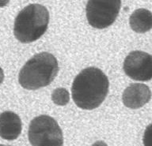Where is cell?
I'll return each instance as SVG.
<instances>
[{
    "mask_svg": "<svg viewBox=\"0 0 152 146\" xmlns=\"http://www.w3.org/2000/svg\"><path fill=\"white\" fill-rule=\"evenodd\" d=\"M58 71L59 65L56 57L48 52H41L26 62L19 73L18 81L26 89H38L50 85Z\"/></svg>",
    "mask_w": 152,
    "mask_h": 146,
    "instance_id": "7a4b0ae2",
    "label": "cell"
},
{
    "mask_svg": "<svg viewBox=\"0 0 152 146\" xmlns=\"http://www.w3.org/2000/svg\"><path fill=\"white\" fill-rule=\"evenodd\" d=\"M129 24L132 30L138 33H144L151 30L152 25L151 13L146 9H136L132 14Z\"/></svg>",
    "mask_w": 152,
    "mask_h": 146,
    "instance_id": "9c48e42d",
    "label": "cell"
},
{
    "mask_svg": "<svg viewBox=\"0 0 152 146\" xmlns=\"http://www.w3.org/2000/svg\"><path fill=\"white\" fill-rule=\"evenodd\" d=\"M21 132V120L17 114L5 111L0 115V137L5 140L17 139Z\"/></svg>",
    "mask_w": 152,
    "mask_h": 146,
    "instance_id": "ba28073f",
    "label": "cell"
},
{
    "mask_svg": "<svg viewBox=\"0 0 152 146\" xmlns=\"http://www.w3.org/2000/svg\"><path fill=\"white\" fill-rule=\"evenodd\" d=\"M49 12L40 4H30L19 12L14 21L15 37L23 44L34 42L46 32Z\"/></svg>",
    "mask_w": 152,
    "mask_h": 146,
    "instance_id": "3957f363",
    "label": "cell"
},
{
    "mask_svg": "<svg viewBox=\"0 0 152 146\" xmlns=\"http://www.w3.org/2000/svg\"><path fill=\"white\" fill-rule=\"evenodd\" d=\"M124 73L132 79L147 81L151 79L152 57L147 52L133 51L124 62Z\"/></svg>",
    "mask_w": 152,
    "mask_h": 146,
    "instance_id": "8992f818",
    "label": "cell"
},
{
    "mask_svg": "<svg viewBox=\"0 0 152 146\" xmlns=\"http://www.w3.org/2000/svg\"><path fill=\"white\" fill-rule=\"evenodd\" d=\"M52 100L58 106H65L69 103L70 94L64 88H57L52 93Z\"/></svg>",
    "mask_w": 152,
    "mask_h": 146,
    "instance_id": "30bf717a",
    "label": "cell"
},
{
    "mask_svg": "<svg viewBox=\"0 0 152 146\" xmlns=\"http://www.w3.org/2000/svg\"><path fill=\"white\" fill-rule=\"evenodd\" d=\"M109 87V79L100 69L86 68L74 80L72 98L78 108L93 110L98 108L106 98Z\"/></svg>",
    "mask_w": 152,
    "mask_h": 146,
    "instance_id": "6da1fadb",
    "label": "cell"
},
{
    "mask_svg": "<svg viewBox=\"0 0 152 146\" xmlns=\"http://www.w3.org/2000/svg\"><path fill=\"white\" fill-rule=\"evenodd\" d=\"M92 146H108V145H107L106 143H105L104 142H103V141H97V142H95L94 144Z\"/></svg>",
    "mask_w": 152,
    "mask_h": 146,
    "instance_id": "8fae6325",
    "label": "cell"
},
{
    "mask_svg": "<svg viewBox=\"0 0 152 146\" xmlns=\"http://www.w3.org/2000/svg\"><path fill=\"white\" fill-rule=\"evenodd\" d=\"M3 80H4V73H3L2 69L0 67V85L2 84Z\"/></svg>",
    "mask_w": 152,
    "mask_h": 146,
    "instance_id": "7c38bea8",
    "label": "cell"
},
{
    "mask_svg": "<svg viewBox=\"0 0 152 146\" xmlns=\"http://www.w3.org/2000/svg\"><path fill=\"white\" fill-rule=\"evenodd\" d=\"M0 146H9V145H0Z\"/></svg>",
    "mask_w": 152,
    "mask_h": 146,
    "instance_id": "4fadbf2b",
    "label": "cell"
},
{
    "mask_svg": "<svg viewBox=\"0 0 152 146\" xmlns=\"http://www.w3.org/2000/svg\"><path fill=\"white\" fill-rule=\"evenodd\" d=\"M121 1H88L86 11L90 25L94 28H105L116 21L121 9Z\"/></svg>",
    "mask_w": 152,
    "mask_h": 146,
    "instance_id": "5b68a950",
    "label": "cell"
},
{
    "mask_svg": "<svg viewBox=\"0 0 152 146\" xmlns=\"http://www.w3.org/2000/svg\"><path fill=\"white\" fill-rule=\"evenodd\" d=\"M151 97V90L147 85L140 83L131 84L124 91L122 100L127 108L138 109L144 106Z\"/></svg>",
    "mask_w": 152,
    "mask_h": 146,
    "instance_id": "52a82bcc",
    "label": "cell"
},
{
    "mask_svg": "<svg viewBox=\"0 0 152 146\" xmlns=\"http://www.w3.org/2000/svg\"><path fill=\"white\" fill-rule=\"evenodd\" d=\"M28 140L33 146H63L62 130L54 118L48 115L37 116L31 121Z\"/></svg>",
    "mask_w": 152,
    "mask_h": 146,
    "instance_id": "277c9868",
    "label": "cell"
}]
</instances>
